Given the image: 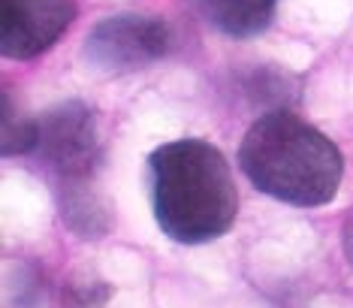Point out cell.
Masks as SVG:
<instances>
[{"label": "cell", "mask_w": 353, "mask_h": 308, "mask_svg": "<svg viewBox=\"0 0 353 308\" xmlns=\"http://www.w3.org/2000/svg\"><path fill=\"white\" fill-rule=\"evenodd\" d=\"M37 133H39V121L21 115V112L12 106V97L3 94V154L6 157L34 154Z\"/></svg>", "instance_id": "52a82bcc"}, {"label": "cell", "mask_w": 353, "mask_h": 308, "mask_svg": "<svg viewBox=\"0 0 353 308\" xmlns=\"http://www.w3.org/2000/svg\"><path fill=\"white\" fill-rule=\"evenodd\" d=\"M239 166L256 191L299 209L326 206L344 175L339 145L284 106L263 112L248 127Z\"/></svg>", "instance_id": "7a4b0ae2"}, {"label": "cell", "mask_w": 353, "mask_h": 308, "mask_svg": "<svg viewBox=\"0 0 353 308\" xmlns=\"http://www.w3.org/2000/svg\"><path fill=\"white\" fill-rule=\"evenodd\" d=\"M172 48L170 24L157 15L118 12L94 24L85 39V61L100 73H133L166 58Z\"/></svg>", "instance_id": "277c9868"}, {"label": "cell", "mask_w": 353, "mask_h": 308, "mask_svg": "<svg viewBox=\"0 0 353 308\" xmlns=\"http://www.w3.org/2000/svg\"><path fill=\"white\" fill-rule=\"evenodd\" d=\"M112 285L94 272H79L63 285L61 305L63 308H106L112 299Z\"/></svg>", "instance_id": "ba28073f"}, {"label": "cell", "mask_w": 353, "mask_h": 308, "mask_svg": "<svg viewBox=\"0 0 353 308\" xmlns=\"http://www.w3.org/2000/svg\"><path fill=\"white\" fill-rule=\"evenodd\" d=\"M199 19L232 39L256 37L275 19L278 0H190Z\"/></svg>", "instance_id": "8992f818"}, {"label": "cell", "mask_w": 353, "mask_h": 308, "mask_svg": "<svg viewBox=\"0 0 353 308\" xmlns=\"http://www.w3.org/2000/svg\"><path fill=\"white\" fill-rule=\"evenodd\" d=\"M341 248H344V257H347V263L353 266V209L347 212L341 224Z\"/></svg>", "instance_id": "9c48e42d"}, {"label": "cell", "mask_w": 353, "mask_h": 308, "mask_svg": "<svg viewBox=\"0 0 353 308\" xmlns=\"http://www.w3.org/2000/svg\"><path fill=\"white\" fill-rule=\"evenodd\" d=\"M154 221L179 245L221 239L239 215V193L227 157L205 139H175L151 151Z\"/></svg>", "instance_id": "6da1fadb"}, {"label": "cell", "mask_w": 353, "mask_h": 308, "mask_svg": "<svg viewBox=\"0 0 353 308\" xmlns=\"http://www.w3.org/2000/svg\"><path fill=\"white\" fill-rule=\"evenodd\" d=\"M76 19V0H0V48L28 61L58 43Z\"/></svg>", "instance_id": "5b68a950"}, {"label": "cell", "mask_w": 353, "mask_h": 308, "mask_svg": "<svg viewBox=\"0 0 353 308\" xmlns=\"http://www.w3.org/2000/svg\"><path fill=\"white\" fill-rule=\"evenodd\" d=\"M37 121L34 157L52 182L61 221L79 239H103L112 227V215L100 193L103 151L94 112L79 100H67Z\"/></svg>", "instance_id": "3957f363"}]
</instances>
